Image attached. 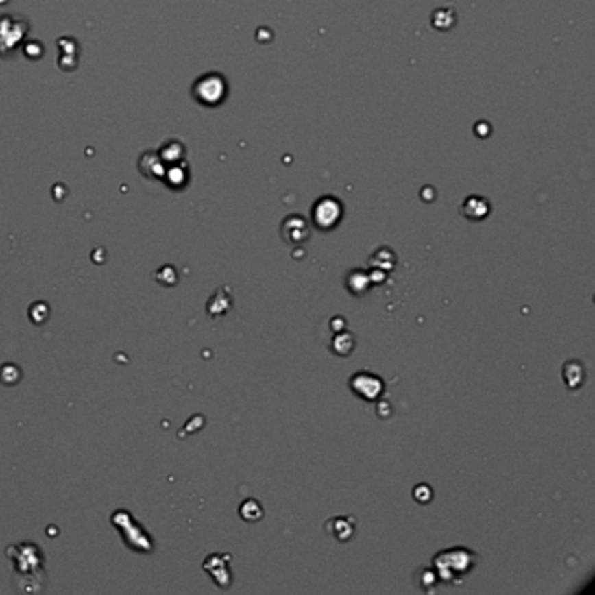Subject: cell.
Wrapping results in <instances>:
<instances>
[{
    "label": "cell",
    "mask_w": 595,
    "mask_h": 595,
    "mask_svg": "<svg viewBox=\"0 0 595 595\" xmlns=\"http://www.w3.org/2000/svg\"><path fill=\"white\" fill-rule=\"evenodd\" d=\"M351 391L360 396L365 402H374L384 391V382L376 374H370L367 370H360L350 379Z\"/></svg>",
    "instance_id": "obj_3"
},
{
    "label": "cell",
    "mask_w": 595,
    "mask_h": 595,
    "mask_svg": "<svg viewBox=\"0 0 595 595\" xmlns=\"http://www.w3.org/2000/svg\"><path fill=\"white\" fill-rule=\"evenodd\" d=\"M370 283H372V276L365 273V271H361V269L351 271V273L348 274V278H345V287H348L350 293L358 297L365 295V293L369 292Z\"/></svg>",
    "instance_id": "obj_6"
},
{
    "label": "cell",
    "mask_w": 595,
    "mask_h": 595,
    "mask_svg": "<svg viewBox=\"0 0 595 595\" xmlns=\"http://www.w3.org/2000/svg\"><path fill=\"white\" fill-rule=\"evenodd\" d=\"M583 379H585V370H583V365H581L580 361L572 360L564 365V380L569 388L571 389L580 388L581 384H583Z\"/></svg>",
    "instance_id": "obj_8"
},
{
    "label": "cell",
    "mask_w": 595,
    "mask_h": 595,
    "mask_svg": "<svg viewBox=\"0 0 595 595\" xmlns=\"http://www.w3.org/2000/svg\"><path fill=\"white\" fill-rule=\"evenodd\" d=\"M342 204L335 197L325 196L318 199L313 206V222L318 229L330 230L341 222Z\"/></svg>",
    "instance_id": "obj_2"
},
{
    "label": "cell",
    "mask_w": 595,
    "mask_h": 595,
    "mask_svg": "<svg viewBox=\"0 0 595 595\" xmlns=\"http://www.w3.org/2000/svg\"><path fill=\"white\" fill-rule=\"evenodd\" d=\"M281 236L290 245L299 246L306 239H309V226H307V222L302 217L290 215L284 219L283 226H281Z\"/></svg>",
    "instance_id": "obj_4"
},
{
    "label": "cell",
    "mask_w": 595,
    "mask_h": 595,
    "mask_svg": "<svg viewBox=\"0 0 595 595\" xmlns=\"http://www.w3.org/2000/svg\"><path fill=\"white\" fill-rule=\"evenodd\" d=\"M433 564L435 571L438 572L441 580L454 581L472 571L473 564H475V555H473L472 550L450 548L438 553L433 559Z\"/></svg>",
    "instance_id": "obj_1"
},
{
    "label": "cell",
    "mask_w": 595,
    "mask_h": 595,
    "mask_svg": "<svg viewBox=\"0 0 595 595\" xmlns=\"http://www.w3.org/2000/svg\"><path fill=\"white\" fill-rule=\"evenodd\" d=\"M239 513H241V517L245 518V520H248V522H257L258 518H262L264 511H262V507L257 503V501L248 499V501H245V503L241 505Z\"/></svg>",
    "instance_id": "obj_10"
},
{
    "label": "cell",
    "mask_w": 595,
    "mask_h": 595,
    "mask_svg": "<svg viewBox=\"0 0 595 595\" xmlns=\"http://www.w3.org/2000/svg\"><path fill=\"white\" fill-rule=\"evenodd\" d=\"M491 206H489V201L484 199L480 196H472L465 201L463 204V215L470 220H482L489 215Z\"/></svg>",
    "instance_id": "obj_7"
},
{
    "label": "cell",
    "mask_w": 595,
    "mask_h": 595,
    "mask_svg": "<svg viewBox=\"0 0 595 595\" xmlns=\"http://www.w3.org/2000/svg\"><path fill=\"white\" fill-rule=\"evenodd\" d=\"M354 350V337L350 332H341L335 335L334 341H332V351H334L337 356H350Z\"/></svg>",
    "instance_id": "obj_9"
},
{
    "label": "cell",
    "mask_w": 595,
    "mask_h": 595,
    "mask_svg": "<svg viewBox=\"0 0 595 595\" xmlns=\"http://www.w3.org/2000/svg\"><path fill=\"white\" fill-rule=\"evenodd\" d=\"M325 531L337 542H350L354 534V520L350 517H334L325 522Z\"/></svg>",
    "instance_id": "obj_5"
}]
</instances>
